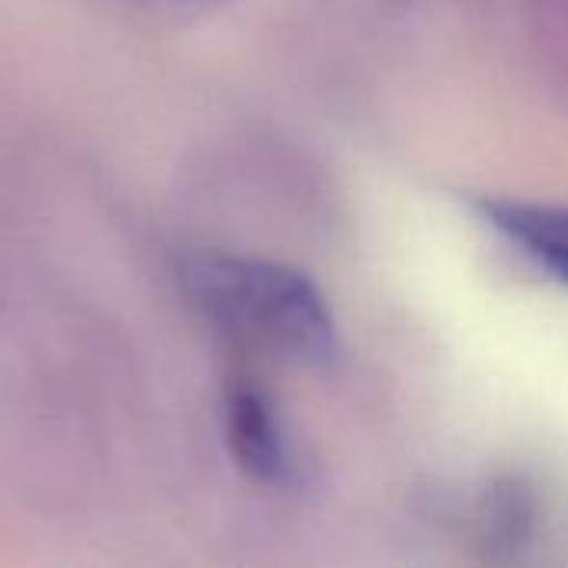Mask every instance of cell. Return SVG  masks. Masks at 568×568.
<instances>
[{"label":"cell","mask_w":568,"mask_h":568,"mask_svg":"<svg viewBox=\"0 0 568 568\" xmlns=\"http://www.w3.org/2000/svg\"><path fill=\"white\" fill-rule=\"evenodd\" d=\"M223 433L236 466L266 486H280L293 476L290 439L276 406L253 379H230L223 393Z\"/></svg>","instance_id":"cell-2"},{"label":"cell","mask_w":568,"mask_h":568,"mask_svg":"<svg viewBox=\"0 0 568 568\" xmlns=\"http://www.w3.org/2000/svg\"><path fill=\"white\" fill-rule=\"evenodd\" d=\"M186 3H220V0H186Z\"/></svg>","instance_id":"cell-5"},{"label":"cell","mask_w":568,"mask_h":568,"mask_svg":"<svg viewBox=\"0 0 568 568\" xmlns=\"http://www.w3.org/2000/svg\"><path fill=\"white\" fill-rule=\"evenodd\" d=\"M532 519H536V506H532L529 493L519 483H506L493 493V499H486L483 539L489 549H509L513 552L519 542L529 539Z\"/></svg>","instance_id":"cell-4"},{"label":"cell","mask_w":568,"mask_h":568,"mask_svg":"<svg viewBox=\"0 0 568 568\" xmlns=\"http://www.w3.org/2000/svg\"><path fill=\"white\" fill-rule=\"evenodd\" d=\"M476 210L486 223H493V230H499L546 273L568 286V206L526 200H479Z\"/></svg>","instance_id":"cell-3"},{"label":"cell","mask_w":568,"mask_h":568,"mask_svg":"<svg viewBox=\"0 0 568 568\" xmlns=\"http://www.w3.org/2000/svg\"><path fill=\"white\" fill-rule=\"evenodd\" d=\"M173 276L190 306L240 343L306 366H329L339 356V326L323 290L286 263L190 250L180 253Z\"/></svg>","instance_id":"cell-1"}]
</instances>
